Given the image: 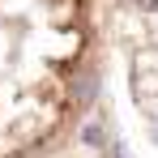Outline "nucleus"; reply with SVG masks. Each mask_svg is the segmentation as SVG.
<instances>
[{"label":"nucleus","instance_id":"1","mask_svg":"<svg viewBox=\"0 0 158 158\" xmlns=\"http://www.w3.org/2000/svg\"><path fill=\"white\" fill-rule=\"evenodd\" d=\"M94 47V0H0V158H39L69 128Z\"/></svg>","mask_w":158,"mask_h":158}]
</instances>
